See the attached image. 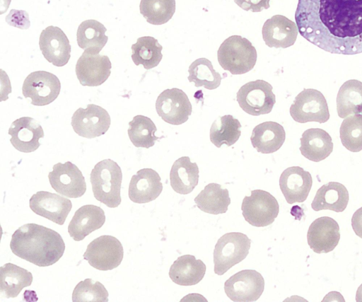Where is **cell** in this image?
<instances>
[{
	"mask_svg": "<svg viewBox=\"0 0 362 302\" xmlns=\"http://www.w3.org/2000/svg\"><path fill=\"white\" fill-rule=\"evenodd\" d=\"M194 200L200 210L211 214L226 213L230 204L228 190L214 182L206 185Z\"/></svg>",
	"mask_w": 362,
	"mask_h": 302,
	"instance_id": "cell-31",
	"label": "cell"
},
{
	"mask_svg": "<svg viewBox=\"0 0 362 302\" xmlns=\"http://www.w3.org/2000/svg\"><path fill=\"white\" fill-rule=\"evenodd\" d=\"M239 120L230 115L218 117L211 126L210 140L216 147L234 144L241 134Z\"/></svg>",
	"mask_w": 362,
	"mask_h": 302,
	"instance_id": "cell-34",
	"label": "cell"
},
{
	"mask_svg": "<svg viewBox=\"0 0 362 302\" xmlns=\"http://www.w3.org/2000/svg\"><path fill=\"white\" fill-rule=\"evenodd\" d=\"M110 116L102 107L88 104L86 108H79L71 117V126L79 136L93 139L105 134L110 126Z\"/></svg>",
	"mask_w": 362,
	"mask_h": 302,
	"instance_id": "cell-13",
	"label": "cell"
},
{
	"mask_svg": "<svg viewBox=\"0 0 362 302\" xmlns=\"http://www.w3.org/2000/svg\"><path fill=\"white\" fill-rule=\"evenodd\" d=\"M90 180L98 201L110 208L120 204L122 173L115 161L104 159L98 162L91 170Z\"/></svg>",
	"mask_w": 362,
	"mask_h": 302,
	"instance_id": "cell-3",
	"label": "cell"
},
{
	"mask_svg": "<svg viewBox=\"0 0 362 302\" xmlns=\"http://www.w3.org/2000/svg\"><path fill=\"white\" fill-rule=\"evenodd\" d=\"M342 145L351 152L362 150V115L357 114L344 118L339 129Z\"/></svg>",
	"mask_w": 362,
	"mask_h": 302,
	"instance_id": "cell-38",
	"label": "cell"
},
{
	"mask_svg": "<svg viewBox=\"0 0 362 302\" xmlns=\"http://www.w3.org/2000/svg\"><path fill=\"white\" fill-rule=\"evenodd\" d=\"M349 197V192L344 185L329 182L317 190L311 207L315 211L329 209L341 212L347 207Z\"/></svg>",
	"mask_w": 362,
	"mask_h": 302,
	"instance_id": "cell-27",
	"label": "cell"
},
{
	"mask_svg": "<svg viewBox=\"0 0 362 302\" xmlns=\"http://www.w3.org/2000/svg\"><path fill=\"white\" fill-rule=\"evenodd\" d=\"M272 88L269 83L262 79L250 81L238 90L236 100L242 110L249 115L268 114L276 103Z\"/></svg>",
	"mask_w": 362,
	"mask_h": 302,
	"instance_id": "cell-6",
	"label": "cell"
},
{
	"mask_svg": "<svg viewBox=\"0 0 362 302\" xmlns=\"http://www.w3.org/2000/svg\"><path fill=\"white\" fill-rule=\"evenodd\" d=\"M351 226L356 235L362 238V207L358 209L353 214Z\"/></svg>",
	"mask_w": 362,
	"mask_h": 302,
	"instance_id": "cell-41",
	"label": "cell"
},
{
	"mask_svg": "<svg viewBox=\"0 0 362 302\" xmlns=\"http://www.w3.org/2000/svg\"><path fill=\"white\" fill-rule=\"evenodd\" d=\"M189 82H193L195 87L204 86L208 90L217 88L222 79L221 74L213 67L211 62L206 58L195 59L189 66Z\"/></svg>",
	"mask_w": 362,
	"mask_h": 302,
	"instance_id": "cell-35",
	"label": "cell"
},
{
	"mask_svg": "<svg viewBox=\"0 0 362 302\" xmlns=\"http://www.w3.org/2000/svg\"><path fill=\"white\" fill-rule=\"evenodd\" d=\"M241 209L245 221L256 227L272 224L279 212L276 199L269 192L262 190L251 191L250 196H245Z\"/></svg>",
	"mask_w": 362,
	"mask_h": 302,
	"instance_id": "cell-7",
	"label": "cell"
},
{
	"mask_svg": "<svg viewBox=\"0 0 362 302\" xmlns=\"http://www.w3.org/2000/svg\"><path fill=\"white\" fill-rule=\"evenodd\" d=\"M108 292L100 281L86 279L75 286L72 293L73 302H107Z\"/></svg>",
	"mask_w": 362,
	"mask_h": 302,
	"instance_id": "cell-39",
	"label": "cell"
},
{
	"mask_svg": "<svg viewBox=\"0 0 362 302\" xmlns=\"http://www.w3.org/2000/svg\"><path fill=\"white\" fill-rule=\"evenodd\" d=\"M163 190L158 173L151 168H143L134 175L129 185V197L137 204H144L156 199Z\"/></svg>",
	"mask_w": 362,
	"mask_h": 302,
	"instance_id": "cell-22",
	"label": "cell"
},
{
	"mask_svg": "<svg viewBox=\"0 0 362 302\" xmlns=\"http://www.w3.org/2000/svg\"><path fill=\"white\" fill-rule=\"evenodd\" d=\"M356 301L362 302V284L358 286L356 291Z\"/></svg>",
	"mask_w": 362,
	"mask_h": 302,
	"instance_id": "cell-42",
	"label": "cell"
},
{
	"mask_svg": "<svg viewBox=\"0 0 362 302\" xmlns=\"http://www.w3.org/2000/svg\"><path fill=\"white\" fill-rule=\"evenodd\" d=\"M105 221V212L100 207L83 205L76 211L68 226V232L74 240L80 241L101 228Z\"/></svg>",
	"mask_w": 362,
	"mask_h": 302,
	"instance_id": "cell-23",
	"label": "cell"
},
{
	"mask_svg": "<svg viewBox=\"0 0 362 302\" xmlns=\"http://www.w3.org/2000/svg\"><path fill=\"white\" fill-rule=\"evenodd\" d=\"M296 23L282 15L267 19L262 29V38L269 47L287 48L292 46L298 36Z\"/></svg>",
	"mask_w": 362,
	"mask_h": 302,
	"instance_id": "cell-20",
	"label": "cell"
},
{
	"mask_svg": "<svg viewBox=\"0 0 362 302\" xmlns=\"http://www.w3.org/2000/svg\"><path fill=\"white\" fill-rule=\"evenodd\" d=\"M337 110L340 118L362 114V82L351 79L344 82L337 96Z\"/></svg>",
	"mask_w": 362,
	"mask_h": 302,
	"instance_id": "cell-32",
	"label": "cell"
},
{
	"mask_svg": "<svg viewBox=\"0 0 362 302\" xmlns=\"http://www.w3.org/2000/svg\"><path fill=\"white\" fill-rule=\"evenodd\" d=\"M123 256V247L120 241L107 235L101 236L91 241L83 254V258L90 266L102 271L117 267Z\"/></svg>",
	"mask_w": 362,
	"mask_h": 302,
	"instance_id": "cell-9",
	"label": "cell"
},
{
	"mask_svg": "<svg viewBox=\"0 0 362 302\" xmlns=\"http://www.w3.org/2000/svg\"><path fill=\"white\" fill-rule=\"evenodd\" d=\"M170 181L173 190L179 194H187L192 192L199 181V168L192 163L189 157L182 156L172 165Z\"/></svg>",
	"mask_w": 362,
	"mask_h": 302,
	"instance_id": "cell-28",
	"label": "cell"
},
{
	"mask_svg": "<svg viewBox=\"0 0 362 302\" xmlns=\"http://www.w3.org/2000/svg\"><path fill=\"white\" fill-rule=\"evenodd\" d=\"M111 68L107 56L84 51L76 62L75 70L82 86H98L109 78Z\"/></svg>",
	"mask_w": 362,
	"mask_h": 302,
	"instance_id": "cell-15",
	"label": "cell"
},
{
	"mask_svg": "<svg viewBox=\"0 0 362 302\" xmlns=\"http://www.w3.org/2000/svg\"><path fill=\"white\" fill-rule=\"evenodd\" d=\"M295 20L300 35L326 52H362V0H298Z\"/></svg>",
	"mask_w": 362,
	"mask_h": 302,
	"instance_id": "cell-1",
	"label": "cell"
},
{
	"mask_svg": "<svg viewBox=\"0 0 362 302\" xmlns=\"http://www.w3.org/2000/svg\"><path fill=\"white\" fill-rule=\"evenodd\" d=\"M30 209L36 214L55 223L63 225L71 211V200L55 193L39 191L29 200Z\"/></svg>",
	"mask_w": 362,
	"mask_h": 302,
	"instance_id": "cell-16",
	"label": "cell"
},
{
	"mask_svg": "<svg viewBox=\"0 0 362 302\" xmlns=\"http://www.w3.org/2000/svg\"><path fill=\"white\" fill-rule=\"evenodd\" d=\"M128 135L136 147L148 149L155 144L160 137L155 135L157 128L149 117L141 115H136L129 122Z\"/></svg>",
	"mask_w": 362,
	"mask_h": 302,
	"instance_id": "cell-36",
	"label": "cell"
},
{
	"mask_svg": "<svg viewBox=\"0 0 362 302\" xmlns=\"http://www.w3.org/2000/svg\"><path fill=\"white\" fill-rule=\"evenodd\" d=\"M257 58V51L252 42L240 35L228 37L217 51V59L221 66L233 75L251 71Z\"/></svg>",
	"mask_w": 362,
	"mask_h": 302,
	"instance_id": "cell-4",
	"label": "cell"
},
{
	"mask_svg": "<svg viewBox=\"0 0 362 302\" xmlns=\"http://www.w3.org/2000/svg\"><path fill=\"white\" fill-rule=\"evenodd\" d=\"M270 0H234L242 9L252 12H260L270 7Z\"/></svg>",
	"mask_w": 362,
	"mask_h": 302,
	"instance_id": "cell-40",
	"label": "cell"
},
{
	"mask_svg": "<svg viewBox=\"0 0 362 302\" xmlns=\"http://www.w3.org/2000/svg\"><path fill=\"white\" fill-rule=\"evenodd\" d=\"M61 83L54 74L45 71L30 73L24 80L22 93L31 99V104L43 106L52 103L58 97Z\"/></svg>",
	"mask_w": 362,
	"mask_h": 302,
	"instance_id": "cell-10",
	"label": "cell"
},
{
	"mask_svg": "<svg viewBox=\"0 0 362 302\" xmlns=\"http://www.w3.org/2000/svg\"><path fill=\"white\" fill-rule=\"evenodd\" d=\"M313 185L308 171L299 166L285 169L280 175L279 187L288 204L303 202L308 197Z\"/></svg>",
	"mask_w": 362,
	"mask_h": 302,
	"instance_id": "cell-21",
	"label": "cell"
},
{
	"mask_svg": "<svg viewBox=\"0 0 362 302\" xmlns=\"http://www.w3.org/2000/svg\"><path fill=\"white\" fill-rule=\"evenodd\" d=\"M106 31L107 28L96 20L83 21L76 33L78 47L88 52L99 54L108 40L105 35Z\"/></svg>",
	"mask_w": 362,
	"mask_h": 302,
	"instance_id": "cell-30",
	"label": "cell"
},
{
	"mask_svg": "<svg viewBox=\"0 0 362 302\" xmlns=\"http://www.w3.org/2000/svg\"><path fill=\"white\" fill-rule=\"evenodd\" d=\"M340 239L338 223L329 216L316 219L310 225L307 240L313 252L321 254L332 251Z\"/></svg>",
	"mask_w": 362,
	"mask_h": 302,
	"instance_id": "cell-18",
	"label": "cell"
},
{
	"mask_svg": "<svg viewBox=\"0 0 362 302\" xmlns=\"http://www.w3.org/2000/svg\"><path fill=\"white\" fill-rule=\"evenodd\" d=\"M33 274L27 269L12 263L0 267V294L5 298L16 297L22 289L33 282Z\"/></svg>",
	"mask_w": 362,
	"mask_h": 302,
	"instance_id": "cell-29",
	"label": "cell"
},
{
	"mask_svg": "<svg viewBox=\"0 0 362 302\" xmlns=\"http://www.w3.org/2000/svg\"><path fill=\"white\" fill-rule=\"evenodd\" d=\"M206 265L194 255H182L170 266L169 277L171 280L180 286H192L198 284L204 277Z\"/></svg>",
	"mask_w": 362,
	"mask_h": 302,
	"instance_id": "cell-26",
	"label": "cell"
},
{
	"mask_svg": "<svg viewBox=\"0 0 362 302\" xmlns=\"http://www.w3.org/2000/svg\"><path fill=\"white\" fill-rule=\"evenodd\" d=\"M264 289L263 277L254 269L240 271L224 283L226 294L234 302L256 301L262 294Z\"/></svg>",
	"mask_w": 362,
	"mask_h": 302,
	"instance_id": "cell-11",
	"label": "cell"
},
{
	"mask_svg": "<svg viewBox=\"0 0 362 302\" xmlns=\"http://www.w3.org/2000/svg\"><path fill=\"white\" fill-rule=\"evenodd\" d=\"M139 9L146 21L162 25L170 21L175 11V0H141Z\"/></svg>",
	"mask_w": 362,
	"mask_h": 302,
	"instance_id": "cell-37",
	"label": "cell"
},
{
	"mask_svg": "<svg viewBox=\"0 0 362 302\" xmlns=\"http://www.w3.org/2000/svg\"><path fill=\"white\" fill-rule=\"evenodd\" d=\"M299 149L305 158L319 162L332 152L333 142L330 135L324 129L310 128L303 133Z\"/></svg>",
	"mask_w": 362,
	"mask_h": 302,
	"instance_id": "cell-25",
	"label": "cell"
},
{
	"mask_svg": "<svg viewBox=\"0 0 362 302\" xmlns=\"http://www.w3.org/2000/svg\"><path fill=\"white\" fill-rule=\"evenodd\" d=\"M10 141L18 151L30 153L37 150L40 139L44 137L42 126L33 117H22L14 120L8 129Z\"/></svg>",
	"mask_w": 362,
	"mask_h": 302,
	"instance_id": "cell-19",
	"label": "cell"
},
{
	"mask_svg": "<svg viewBox=\"0 0 362 302\" xmlns=\"http://www.w3.org/2000/svg\"><path fill=\"white\" fill-rule=\"evenodd\" d=\"M290 115L299 123L326 122L329 119L327 100L323 94L313 88H305L295 98L290 107Z\"/></svg>",
	"mask_w": 362,
	"mask_h": 302,
	"instance_id": "cell-8",
	"label": "cell"
},
{
	"mask_svg": "<svg viewBox=\"0 0 362 302\" xmlns=\"http://www.w3.org/2000/svg\"><path fill=\"white\" fill-rule=\"evenodd\" d=\"M48 174L51 187L69 198H78L86 191L85 178L79 168L70 161L57 163Z\"/></svg>",
	"mask_w": 362,
	"mask_h": 302,
	"instance_id": "cell-14",
	"label": "cell"
},
{
	"mask_svg": "<svg viewBox=\"0 0 362 302\" xmlns=\"http://www.w3.org/2000/svg\"><path fill=\"white\" fill-rule=\"evenodd\" d=\"M251 240L240 232L227 233L217 241L214 250V272L222 275L248 255Z\"/></svg>",
	"mask_w": 362,
	"mask_h": 302,
	"instance_id": "cell-5",
	"label": "cell"
},
{
	"mask_svg": "<svg viewBox=\"0 0 362 302\" xmlns=\"http://www.w3.org/2000/svg\"><path fill=\"white\" fill-rule=\"evenodd\" d=\"M10 248L15 255L38 267H47L62 257L65 244L57 231L36 223H26L13 233Z\"/></svg>",
	"mask_w": 362,
	"mask_h": 302,
	"instance_id": "cell-2",
	"label": "cell"
},
{
	"mask_svg": "<svg viewBox=\"0 0 362 302\" xmlns=\"http://www.w3.org/2000/svg\"><path fill=\"white\" fill-rule=\"evenodd\" d=\"M162 45L157 39L151 36L139 37L132 45V59L139 66L143 65L146 69H151L158 65L162 59Z\"/></svg>",
	"mask_w": 362,
	"mask_h": 302,
	"instance_id": "cell-33",
	"label": "cell"
},
{
	"mask_svg": "<svg viewBox=\"0 0 362 302\" xmlns=\"http://www.w3.org/2000/svg\"><path fill=\"white\" fill-rule=\"evenodd\" d=\"M286 132L276 122H264L255 126L250 137L252 146L259 153H272L278 151L285 141Z\"/></svg>",
	"mask_w": 362,
	"mask_h": 302,
	"instance_id": "cell-24",
	"label": "cell"
},
{
	"mask_svg": "<svg viewBox=\"0 0 362 302\" xmlns=\"http://www.w3.org/2000/svg\"><path fill=\"white\" fill-rule=\"evenodd\" d=\"M156 112L162 120L179 125L187 121L192 107L187 94L177 88L164 90L156 101Z\"/></svg>",
	"mask_w": 362,
	"mask_h": 302,
	"instance_id": "cell-12",
	"label": "cell"
},
{
	"mask_svg": "<svg viewBox=\"0 0 362 302\" xmlns=\"http://www.w3.org/2000/svg\"><path fill=\"white\" fill-rule=\"evenodd\" d=\"M39 46L45 59L56 66L66 65L71 57V45L64 31L50 25L40 35Z\"/></svg>",
	"mask_w": 362,
	"mask_h": 302,
	"instance_id": "cell-17",
	"label": "cell"
}]
</instances>
